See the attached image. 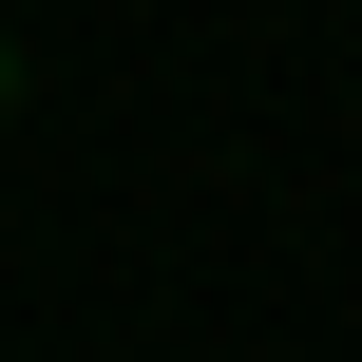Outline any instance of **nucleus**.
Masks as SVG:
<instances>
[{"mask_svg": "<svg viewBox=\"0 0 362 362\" xmlns=\"http://www.w3.org/2000/svg\"><path fill=\"white\" fill-rule=\"evenodd\" d=\"M0 115H19V38H0Z\"/></svg>", "mask_w": 362, "mask_h": 362, "instance_id": "1", "label": "nucleus"}]
</instances>
